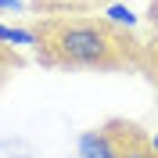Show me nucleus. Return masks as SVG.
I'll list each match as a JSON object with an SVG mask.
<instances>
[{
  "instance_id": "obj_1",
  "label": "nucleus",
  "mask_w": 158,
  "mask_h": 158,
  "mask_svg": "<svg viewBox=\"0 0 158 158\" xmlns=\"http://www.w3.org/2000/svg\"><path fill=\"white\" fill-rule=\"evenodd\" d=\"M43 47L58 65L115 69L122 61V40L108 22H50Z\"/></svg>"
},
{
  "instance_id": "obj_2",
  "label": "nucleus",
  "mask_w": 158,
  "mask_h": 158,
  "mask_svg": "<svg viewBox=\"0 0 158 158\" xmlns=\"http://www.w3.org/2000/svg\"><path fill=\"white\" fill-rule=\"evenodd\" d=\"M118 151H122V122L86 129L76 140V158H118Z\"/></svg>"
},
{
  "instance_id": "obj_3",
  "label": "nucleus",
  "mask_w": 158,
  "mask_h": 158,
  "mask_svg": "<svg viewBox=\"0 0 158 158\" xmlns=\"http://www.w3.org/2000/svg\"><path fill=\"white\" fill-rule=\"evenodd\" d=\"M118 158H155L151 140L144 133H137V126H122V151Z\"/></svg>"
},
{
  "instance_id": "obj_4",
  "label": "nucleus",
  "mask_w": 158,
  "mask_h": 158,
  "mask_svg": "<svg viewBox=\"0 0 158 158\" xmlns=\"http://www.w3.org/2000/svg\"><path fill=\"white\" fill-rule=\"evenodd\" d=\"M0 43L7 50H15V47H40V32L22 29V25H0Z\"/></svg>"
},
{
  "instance_id": "obj_5",
  "label": "nucleus",
  "mask_w": 158,
  "mask_h": 158,
  "mask_svg": "<svg viewBox=\"0 0 158 158\" xmlns=\"http://www.w3.org/2000/svg\"><path fill=\"white\" fill-rule=\"evenodd\" d=\"M104 22L115 25V29H133V25H137V15L126 7V4H108V7H104Z\"/></svg>"
},
{
  "instance_id": "obj_6",
  "label": "nucleus",
  "mask_w": 158,
  "mask_h": 158,
  "mask_svg": "<svg viewBox=\"0 0 158 158\" xmlns=\"http://www.w3.org/2000/svg\"><path fill=\"white\" fill-rule=\"evenodd\" d=\"M25 0H0V11H22Z\"/></svg>"
},
{
  "instance_id": "obj_7",
  "label": "nucleus",
  "mask_w": 158,
  "mask_h": 158,
  "mask_svg": "<svg viewBox=\"0 0 158 158\" xmlns=\"http://www.w3.org/2000/svg\"><path fill=\"white\" fill-rule=\"evenodd\" d=\"M151 151H155V158H158V133L151 137Z\"/></svg>"
},
{
  "instance_id": "obj_8",
  "label": "nucleus",
  "mask_w": 158,
  "mask_h": 158,
  "mask_svg": "<svg viewBox=\"0 0 158 158\" xmlns=\"http://www.w3.org/2000/svg\"><path fill=\"white\" fill-rule=\"evenodd\" d=\"M155 65H158V43H155Z\"/></svg>"
},
{
  "instance_id": "obj_9",
  "label": "nucleus",
  "mask_w": 158,
  "mask_h": 158,
  "mask_svg": "<svg viewBox=\"0 0 158 158\" xmlns=\"http://www.w3.org/2000/svg\"><path fill=\"white\" fill-rule=\"evenodd\" d=\"M0 47H4V43H0ZM0 76H4V61H0Z\"/></svg>"
}]
</instances>
